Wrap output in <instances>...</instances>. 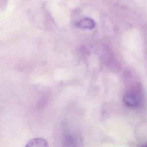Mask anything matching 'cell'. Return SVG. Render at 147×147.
I'll return each instance as SVG.
<instances>
[{"instance_id":"obj_1","label":"cell","mask_w":147,"mask_h":147,"mask_svg":"<svg viewBox=\"0 0 147 147\" xmlns=\"http://www.w3.org/2000/svg\"><path fill=\"white\" fill-rule=\"evenodd\" d=\"M142 95L140 91H134L126 94L123 97V102L130 107L139 106L142 102Z\"/></svg>"},{"instance_id":"obj_2","label":"cell","mask_w":147,"mask_h":147,"mask_svg":"<svg viewBox=\"0 0 147 147\" xmlns=\"http://www.w3.org/2000/svg\"><path fill=\"white\" fill-rule=\"evenodd\" d=\"M25 147H49V144L47 140L41 137H36L29 140Z\"/></svg>"},{"instance_id":"obj_3","label":"cell","mask_w":147,"mask_h":147,"mask_svg":"<svg viewBox=\"0 0 147 147\" xmlns=\"http://www.w3.org/2000/svg\"><path fill=\"white\" fill-rule=\"evenodd\" d=\"M76 26L80 28L92 29L95 27V23L90 18H83L76 23Z\"/></svg>"},{"instance_id":"obj_4","label":"cell","mask_w":147,"mask_h":147,"mask_svg":"<svg viewBox=\"0 0 147 147\" xmlns=\"http://www.w3.org/2000/svg\"><path fill=\"white\" fill-rule=\"evenodd\" d=\"M61 147H75V140L73 136L69 134L64 136Z\"/></svg>"},{"instance_id":"obj_5","label":"cell","mask_w":147,"mask_h":147,"mask_svg":"<svg viewBox=\"0 0 147 147\" xmlns=\"http://www.w3.org/2000/svg\"><path fill=\"white\" fill-rule=\"evenodd\" d=\"M142 147H147V144H144L143 146H142Z\"/></svg>"}]
</instances>
